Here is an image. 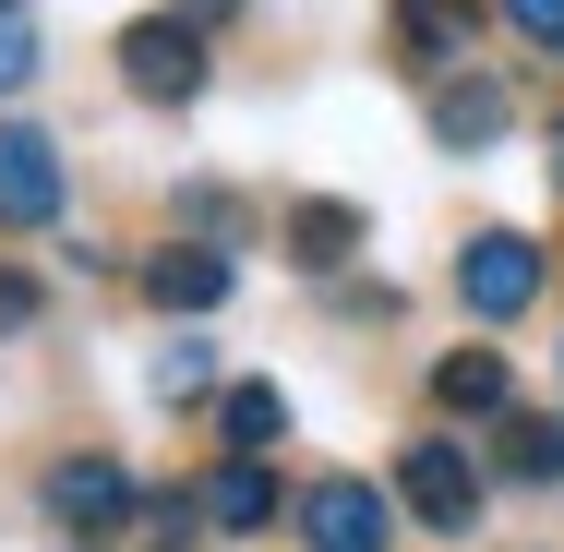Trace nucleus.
I'll return each mask as SVG.
<instances>
[{"label": "nucleus", "mask_w": 564, "mask_h": 552, "mask_svg": "<svg viewBox=\"0 0 564 552\" xmlns=\"http://www.w3.org/2000/svg\"><path fill=\"white\" fill-rule=\"evenodd\" d=\"M120 85L156 97V109H193V97H205V24H181V12H132V24H120Z\"/></svg>", "instance_id": "1"}, {"label": "nucleus", "mask_w": 564, "mask_h": 552, "mask_svg": "<svg viewBox=\"0 0 564 552\" xmlns=\"http://www.w3.org/2000/svg\"><path fill=\"white\" fill-rule=\"evenodd\" d=\"M456 301H468L480 325H517V313L541 301V240H529V228H480V240L456 252Z\"/></svg>", "instance_id": "2"}, {"label": "nucleus", "mask_w": 564, "mask_h": 552, "mask_svg": "<svg viewBox=\"0 0 564 552\" xmlns=\"http://www.w3.org/2000/svg\"><path fill=\"white\" fill-rule=\"evenodd\" d=\"M397 505H409L421 529H445V541H468V517H480V468H468V444L421 433L409 456H397Z\"/></svg>", "instance_id": "3"}, {"label": "nucleus", "mask_w": 564, "mask_h": 552, "mask_svg": "<svg viewBox=\"0 0 564 552\" xmlns=\"http://www.w3.org/2000/svg\"><path fill=\"white\" fill-rule=\"evenodd\" d=\"M301 541H313V552H384V541H397V493H372L360 468L313 480V493H301Z\"/></svg>", "instance_id": "4"}, {"label": "nucleus", "mask_w": 564, "mask_h": 552, "mask_svg": "<svg viewBox=\"0 0 564 552\" xmlns=\"http://www.w3.org/2000/svg\"><path fill=\"white\" fill-rule=\"evenodd\" d=\"M0 228H61V144L0 120Z\"/></svg>", "instance_id": "5"}, {"label": "nucleus", "mask_w": 564, "mask_h": 552, "mask_svg": "<svg viewBox=\"0 0 564 552\" xmlns=\"http://www.w3.org/2000/svg\"><path fill=\"white\" fill-rule=\"evenodd\" d=\"M48 517L85 529V541L120 529V517H132V468H120V456H61V468H48Z\"/></svg>", "instance_id": "6"}, {"label": "nucleus", "mask_w": 564, "mask_h": 552, "mask_svg": "<svg viewBox=\"0 0 564 552\" xmlns=\"http://www.w3.org/2000/svg\"><path fill=\"white\" fill-rule=\"evenodd\" d=\"M397 48H409L421 73H456V61L480 48V0H397Z\"/></svg>", "instance_id": "7"}, {"label": "nucleus", "mask_w": 564, "mask_h": 552, "mask_svg": "<svg viewBox=\"0 0 564 552\" xmlns=\"http://www.w3.org/2000/svg\"><path fill=\"white\" fill-rule=\"evenodd\" d=\"M492 132H505V85H492V73H445V85H433V144H445V156H480Z\"/></svg>", "instance_id": "8"}, {"label": "nucleus", "mask_w": 564, "mask_h": 552, "mask_svg": "<svg viewBox=\"0 0 564 552\" xmlns=\"http://www.w3.org/2000/svg\"><path fill=\"white\" fill-rule=\"evenodd\" d=\"M144 301H156V313H217L228 301V252H205V240L156 252V264H144Z\"/></svg>", "instance_id": "9"}, {"label": "nucleus", "mask_w": 564, "mask_h": 552, "mask_svg": "<svg viewBox=\"0 0 564 552\" xmlns=\"http://www.w3.org/2000/svg\"><path fill=\"white\" fill-rule=\"evenodd\" d=\"M505 348H445L433 360V409H456V421H505Z\"/></svg>", "instance_id": "10"}, {"label": "nucleus", "mask_w": 564, "mask_h": 552, "mask_svg": "<svg viewBox=\"0 0 564 552\" xmlns=\"http://www.w3.org/2000/svg\"><path fill=\"white\" fill-rule=\"evenodd\" d=\"M372 228H360V205H337V193H313V205H289V264H313V277H337L348 252H360Z\"/></svg>", "instance_id": "11"}, {"label": "nucleus", "mask_w": 564, "mask_h": 552, "mask_svg": "<svg viewBox=\"0 0 564 552\" xmlns=\"http://www.w3.org/2000/svg\"><path fill=\"white\" fill-rule=\"evenodd\" d=\"M205 517L217 529H276V468L264 456H228L217 480H205Z\"/></svg>", "instance_id": "12"}, {"label": "nucleus", "mask_w": 564, "mask_h": 552, "mask_svg": "<svg viewBox=\"0 0 564 552\" xmlns=\"http://www.w3.org/2000/svg\"><path fill=\"white\" fill-rule=\"evenodd\" d=\"M217 421H228V456H276V444H289V397H276V385H228Z\"/></svg>", "instance_id": "13"}, {"label": "nucleus", "mask_w": 564, "mask_h": 552, "mask_svg": "<svg viewBox=\"0 0 564 552\" xmlns=\"http://www.w3.org/2000/svg\"><path fill=\"white\" fill-rule=\"evenodd\" d=\"M505 468H517V480H564V409L505 421Z\"/></svg>", "instance_id": "14"}, {"label": "nucleus", "mask_w": 564, "mask_h": 552, "mask_svg": "<svg viewBox=\"0 0 564 552\" xmlns=\"http://www.w3.org/2000/svg\"><path fill=\"white\" fill-rule=\"evenodd\" d=\"M156 397H169V409H181V397H217V348H193V336L156 348Z\"/></svg>", "instance_id": "15"}, {"label": "nucleus", "mask_w": 564, "mask_h": 552, "mask_svg": "<svg viewBox=\"0 0 564 552\" xmlns=\"http://www.w3.org/2000/svg\"><path fill=\"white\" fill-rule=\"evenodd\" d=\"M24 85H36V24L0 12V97H24Z\"/></svg>", "instance_id": "16"}, {"label": "nucleus", "mask_w": 564, "mask_h": 552, "mask_svg": "<svg viewBox=\"0 0 564 552\" xmlns=\"http://www.w3.org/2000/svg\"><path fill=\"white\" fill-rule=\"evenodd\" d=\"M505 12H517V36H529V48H564V0H505Z\"/></svg>", "instance_id": "17"}, {"label": "nucleus", "mask_w": 564, "mask_h": 552, "mask_svg": "<svg viewBox=\"0 0 564 552\" xmlns=\"http://www.w3.org/2000/svg\"><path fill=\"white\" fill-rule=\"evenodd\" d=\"M228 12H240V0H181V24H228Z\"/></svg>", "instance_id": "18"}, {"label": "nucleus", "mask_w": 564, "mask_h": 552, "mask_svg": "<svg viewBox=\"0 0 564 552\" xmlns=\"http://www.w3.org/2000/svg\"><path fill=\"white\" fill-rule=\"evenodd\" d=\"M553 193H564V120H553Z\"/></svg>", "instance_id": "19"}, {"label": "nucleus", "mask_w": 564, "mask_h": 552, "mask_svg": "<svg viewBox=\"0 0 564 552\" xmlns=\"http://www.w3.org/2000/svg\"><path fill=\"white\" fill-rule=\"evenodd\" d=\"M0 12H24V0H0Z\"/></svg>", "instance_id": "20"}]
</instances>
